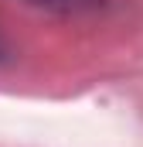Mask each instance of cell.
Listing matches in <instances>:
<instances>
[{"mask_svg": "<svg viewBox=\"0 0 143 147\" xmlns=\"http://www.w3.org/2000/svg\"><path fill=\"white\" fill-rule=\"evenodd\" d=\"M34 3H48V7H55V3H61V7H75V0H34Z\"/></svg>", "mask_w": 143, "mask_h": 147, "instance_id": "1", "label": "cell"}]
</instances>
